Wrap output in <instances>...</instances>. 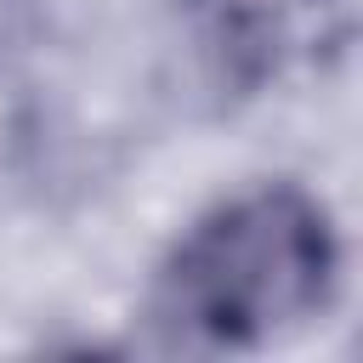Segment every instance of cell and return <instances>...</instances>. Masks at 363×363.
<instances>
[{"mask_svg": "<svg viewBox=\"0 0 363 363\" xmlns=\"http://www.w3.org/2000/svg\"><path fill=\"white\" fill-rule=\"evenodd\" d=\"M187 11H193V34L216 57V74L238 91H255L267 68L278 62L267 11L250 0H187Z\"/></svg>", "mask_w": 363, "mask_h": 363, "instance_id": "7a4b0ae2", "label": "cell"}, {"mask_svg": "<svg viewBox=\"0 0 363 363\" xmlns=\"http://www.w3.org/2000/svg\"><path fill=\"white\" fill-rule=\"evenodd\" d=\"M340 295V227L301 182H255L199 210L153 267L147 312L187 346L255 352Z\"/></svg>", "mask_w": 363, "mask_h": 363, "instance_id": "6da1fadb", "label": "cell"}]
</instances>
